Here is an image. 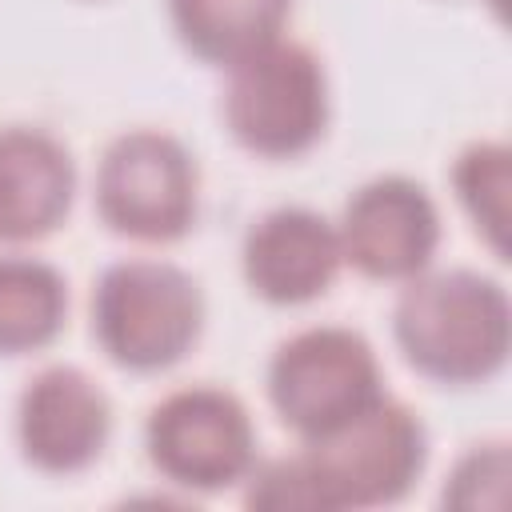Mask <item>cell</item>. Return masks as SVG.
Wrapping results in <instances>:
<instances>
[{
  "label": "cell",
  "instance_id": "8",
  "mask_svg": "<svg viewBox=\"0 0 512 512\" xmlns=\"http://www.w3.org/2000/svg\"><path fill=\"white\" fill-rule=\"evenodd\" d=\"M344 260L372 280H412L440 244L432 196L408 176H376L356 188L336 228Z\"/></svg>",
  "mask_w": 512,
  "mask_h": 512
},
{
  "label": "cell",
  "instance_id": "7",
  "mask_svg": "<svg viewBox=\"0 0 512 512\" xmlns=\"http://www.w3.org/2000/svg\"><path fill=\"white\" fill-rule=\"evenodd\" d=\"M152 468L180 488L220 492L252 472L256 432L248 408L224 388H180L148 412L144 428Z\"/></svg>",
  "mask_w": 512,
  "mask_h": 512
},
{
  "label": "cell",
  "instance_id": "10",
  "mask_svg": "<svg viewBox=\"0 0 512 512\" xmlns=\"http://www.w3.org/2000/svg\"><path fill=\"white\" fill-rule=\"evenodd\" d=\"M244 280L268 304L320 296L344 260L336 228L312 208H272L244 236Z\"/></svg>",
  "mask_w": 512,
  "mask_h": 512
},
{
  "label": "cell",
  "instance_id": "5",
  "mask_svg": "<svg viewBox=\"0 0 512 512\" xmlns=\"http://www.w3.org/2000/svg\"><path fill=\"white\" fill-rule=\"evenodd\" d=\"M268 396L280 420L316 440L384 396L372 344L352 328H304L268 364Z\"/></svg>",
  "mask_w": 512,
  "mask_h": 512
},
{
  "label": "cell",
  "instance_id": "9",
  "mask_svg": "<svg viewBox=\"0 0 512 512\" xmlns=\"http://www.w3.org/2000/svg\"><path fill=\"white\" fill-rule=\"evenodd\" d=\"M108 428H112V408L104 388L72 364L44 368L20 392L16 436L24 460L36 464L40 472L68 476L88 468L104 452Z\"/></svg>",
  "mask_w": 512,
  "mask_h": 512
},
{
  "label": "cell",
  "instance_id": "12",
  "mask_svg": "<svg viewBox=\"0 0 512 512\" xmlns=\"http://www.w3.org/2000/svg\"><path fill=\"white\" fill-rule=\"evenodd\" d=\"M292 0H168L176 36L212 64H236L280 40Z\"/></svg>",
  "mask_w": 512,
  "mask_h": 512
},
{
  "label": "cell",
  "instance_id": "3",
  "mask_svg": "<svg viewBox=\"0 0 512 512\" xmlns=\"http://www.w3.org/2000/svg\"><path fill=\"white\" fill-rule=\"evenodd\" d=\"M204 300L196 280L164 260H120L92 292V332L108 360L132 372L176 364L200 336Z\"/></svg>",
  "mask_w": 512,
  "mask_h": 512
},
{
  "label": "cell",
  "instance_id": "13",
  "mask_svg": "<svg viewBox=\"0 0 512 512\" xmlns=\"http://www.w3.org/2000/svg\"><path fill=\"white\" fill-rule=\"evenodd\" d=\"M68 312L64 276L32 256H0V352L44 348Z\"/></svg>",
  "mask_w": 512,
  "mask_h": 512
},
{
  "label": "cell",
  "instance_id": "15",
  "mask_svg": "<svg viewBox=\"0 0 512 512\" xmlns=\"http://www.w3.org/2000/svg\"><path fill=\"white\" fill-rule=\"evenodd\" d=\"M484 488H492L504 500L508 488V444H476L452 472L448 488H444V504L452 508H492Z\"/></svg>",
  "mask_w": 512,
  "mask_h": 512
},
{
  "label": "cell",
  "instance_id": "14",
  "mask_svg": "<svg viewBox=\"0 0 512 512\" xmlns=\"http://www.w3.org/2000/svg\"><path fill=\"white\" fill-rule=\"evenodd\" d=\"M508 148L496 140L468 144L456 164H452V184L468 216L476 220V232L492 244L496 256L508 252V188H512V168H508Z\"/></svg>",
  "mask_w": 512,
  "mask_h": 512
},
{
  "label": "cell",
  "instance_id": "1",
  "mask_svg": "<svg viewBox=\"0 0 512 512\" xmlns=\"http://www.w3.org/2000/svg\"><path fill=\"white\" fill-rule=\"evenodd\" d=\"M396 344L404 360L440 384H480L508 360L512 312L496 280L452 268L412 276L396 300Z\"/></svg>",
  "mask_w": 512,
  "mask_h": 512
},
{
  "label": "cell",
  "instance_id": "6",
  "mask_svg": "<svg viewBox=\"0 0 512 512\" xmlns=\"http://www.w3.org/2000/svg\"><path fill=\"white\" fill-rule=\"evenodd\" d=\"M100 220L132 240L164 244L196 216V164L168 132L136 128L108 144L96 172Z\"/></svg>",
  "mask_w": 512,
  "mask_h": 512
},
{
  "label": "cell",
  "instance_id": "11",
  "mask_svg": "<svg viewBox=\"0 0 512 512\" xmlns=\"http://www.w3.org/2000/svg\"><path fill=\"white\" fill-rule=\"evenodd\" d=\"M76 168L68 148L40 128H0V240L48 236L72 204Z\"/></svg>",
  "mask_w": 512,
  "mask_h": 512
},
{
  "label": "cell",
  "instance_id": "4",
  "mask_svg": "<svg viewBox=\"0 0 512 512\" xmlns=\"http://www.w3.org/2000/svg\"><path fill=\"white\" fill-rule=\"evenodd\" d=\"M224 120L256 156H300L328 124V80L312 48L272 40L228 68Z\"/></svg>",
  "mask_w": 512,
  "mask_h": 512
},
{
  "label": "cell",
  "instance_id": "2",
  "mask_svg": "<svg viewBox=\"0 0 512 512\" xmlns=\"http://www.w3.org/2000/svg\"><path fill=\"white\" fill-rule=\"evenodd\" d=\"M424 460V424L384 392L340 428L308 440L292 468L304 508H376L400 500L424 472Z\"/></svg>",
  "mask_w": 512,
  "mask_h": 512
}]
</instances>
